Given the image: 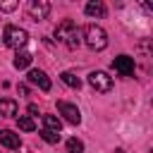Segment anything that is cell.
Masks as SVG:
<instances>
[{
	"mask_svg": "<svg viewBox=\"0 0 153 153\" xmlns=\"http://www.w3.org/2000/svg\"><path fill=\"white\" fill-rule=\"evenodd\" d=\"M112 69H115L117 74H122V76H131V74H134V60H131L129 55H117V57L112 60Z\"/></svg>",
	"mask_w": 153,
	"mask_h": 153,
	"instance_id": "obj_7",
	"label": "cell"
},
{
	"mask_svg": "<svg viewBox=\"0 0 153 153\" xmlns=\"http://www.w3.org/2000/svg\"><path fill=\"white\" fill-rule=\"evenodd\" d=\"M60 79H62L69 88H79V86H81V79H79L76 74H72V72H62V74H60Z\"/></svg>",
	"mask_w": 153,
	"mask_h": 153,
	"instance_id": "obj_14",
	"label": "cell"
},
{
	"mask_svg": "<svg viewBox=\"0 0 153 153\" xmlns=\"http://www.w3.org/2000/svg\"><path fill=\"white\" fill-rule=\"evenodd\" d=\"M26 79H29V84L38 86L41 91H50V79L45 76V72H43V69H29Z\"/></svg>",
	"mask_w": 153,
	"mask_h": 153,
	"instance_id": "obj_8",
	"label": "cell"
},
{
	"mask_svg": "<svg viewBox=\"0 0 153 153\" xmlns=\"http://www.w3.org/2000/svg\"><path fill=\"white\" fill-rule=\"evenodd\" d=\"M84 12L88 14V17H105V5L100 2V0H91V2H86V7H84Z\"/></svg>",
	"mask_w": 153,
	"mask_h": 153,
	"instance_id": "obj_10",
	"label": "cell"
},
{
	"mask_svg": "<svg viewBox=\"0 0 153 153\" xmlns=\"http://www.w3.org/2000/svg\"><path fill=\"white\" fill-rule=\"evenodd\" d=\"M84 41H86V45L91 50H103L108 45V33L98 24H86L84 26Z\"/></svg>",
	"mask_w": 153,
	"mask_h": 153,
	"instance_id": "obj_2",
	"label": "cell"
},
{
	"mask_svg": "<svg viewBox=\"0 0 153 153\" xmlns=\"http://www.w3.org/2000/svg\"><path fill=\"white\" fill-rule=\"evenodd\" d=\"M55 38L57 41H62L67 48H79V43H81V31H79V26L72 22V19H62L60 24H57V29H55Z\"/></svg>",
	"mask_w": 153,
	"mask_h": 153,
	"instance_id": "obj_1",
	"label": "cell"
},
{
	"mask_svg": "<svg viewBox=\"0 0 153 153\" xmlns=\"http://www.w3.org/2000/svg\"><path fill=\"white\" fill-rule=\"evenodd\" d=\"M2 41H5V45L7 48H14V50H19V48H24L26 45V41H29V33L24 31V29H19V26H5V31H2Z\"/></svg>",
	"mask_w": 153,
	"mask_h": 153,
	"instance_id": "obj_3",
	"label": "cell"
},
{
	"mask_svg": "<svg viewBox=\"0 0 153 153\" xmlns=\"http://www.w3.org/2000/svg\"><path fill=\"white\" fill-rule=\"evenodd\" d=\"M67 148H69V153H84V143L79 139H69L67 141Z\"/></svg>",
	"mask_w": 153,
	"mask_h": 153,
	"instance_id": "obj_17",
	"label": "cell"
},
{
	"mask_svg": "<svg viewBox=\"0 0 153 153\" xmlns=\"http://www.w3.org/2000/svg\"><path fill=\"white\" fill-rule=\"evenodd\" d=\"M43 129H50V131H57V134H60V129H62L60 117H55V115H43Z\"/></svg>",
	"mask_w": 153,
	"mask_h": 153,
	"instance_id": "obj_13",
	"label": "cell"
},
{
	"mask_svg": "<svg viewBox=\"0 0 153 153\" xmlns=\"http://www.w3.org/2000/svg\"><path fill=\"white\" fill-rule=\"evenodd\" d=\"M31 60H33V55H31V53H26V50H17V55H14L12 65H14L17 69H26V67L31 65Z\"/></svg>",
	"mask_w": 153,
	"mask_h": 153,
	"instance_id": "obj_11",
	"label": "cell"
},
{
	"mask_svg": "<svg viewBox=\"0 0 153 153\" xmlns=\"http://www.w3.org/2000/svg\"><path fill=\"white\" fill-rule=\"evenodd\" d=\"M17 124H19V129H24V131H33V129H36V122H33L31 117H26V115H22V117L17 120Z\"/></svg>",
	"mask_w": 153,
	"mask_h": 153,
	"instance_id": "obj_15",
	"label": "cell"
},
{
	"mask_svg": "<svg viewBox=\"0 0 153 153\" xmlns=\"http://www.w3.org/2000/svg\"><path fill=\"white\" fill-rule=\"evenodd\" d=\"M19 5L17 2H0V10H5V12H12V10H17Z\"/></svg>",
	"mask_w": 153,
	"mask_h": 153,
	"instance_id": "obj_18",
	"label": "cell"
},
{
	"mask_svg": "<svg viewBox=\"0 0 153 153\" xmlns=\"http://www.w3.org/2000/svg\"><path fill=\"white\" fill-rule=\"evenodd\" d=\"M88 84H91L96 91H100V93H108V91L112 88V79H110L105 72H91V74H88Z\"/></svg>",
	"mask_w": 153,
	"mask_h": 153,
	"instance_id": "obj_5",
	"label": "cell"
},
{
	"mask_svg": "<svg viewBox=\"0 0 153 153\" xmlns=\"http://www.w3.org/2000/svg\"><path fill=\"white\" fill-rule=\"evenodd\" d=\"M17 115V103L12 98H0V117H14Z\"/></svg>",
	"mask_w": 153,
	"mask_h": 153,
	"instance_id": "obj_12",
	"label": "cell"
},
{
	"mask_svg": "<svg viewBox=\"0 0 153 153\" xmlns=\"http://www.w3.org/2000/svg\"><path fill=\"white\" fill-rule=\"evenodd\" d=\"M26 12L31 14V19H45L48 14H50V2H45V0H29L26 2Z\"/></svg>",
	"mask_w": 153,
	"mask_h": 153,
	"instance_id": "obj_4",
	"label": "cell"
},
{
	"mask_svg": "<svg viewBox=\"0 0 153 153\" xmlns=\"http://www.w3.org/2000/svg\"><path fill=\"white\" fill-rule=\"evenodd\" d=\"M41 139L48 141V143H57L60 141V134L57 131H50V129H41Z\"/></svg>",
	"mask_w": 153,
	"mask_h": 153,
	"instance_id": "obj_16",
	"label": "cell"
},
{
	"mask_svg": "<svg viewBox=\"0 0 153 153\" xmlns=\"http://www.w3.org/2000/svg\"><path fill=\"white\" fill-rule=\"evenodd\" d=\"M0 143H2L5 148H10V151H17V148L22 146V139H19V134H14L12 129H0Z\"/></svg>",
	"mask_w": 153,
	"mask_h": 153,
	"instance_id": "obj_9",
	"label": "cell"
},
{
	"mask_svg": "<svg viewBox=\"0 0 153 153\" xmlns=\"http://www.w3.org/2000/svg\"><path fill=\"white\" fill-rule=\"evenodd\" d=\"M57 110H60V115H62L69 124H79V122H81V112H79L76 105H72V103H67V100H57Z\"/></svg>",
	"mask_w": 153,
	"mask_h": 153,
	"instance_id": "obj_6",
	"label": "cell"
}]
</instances>
